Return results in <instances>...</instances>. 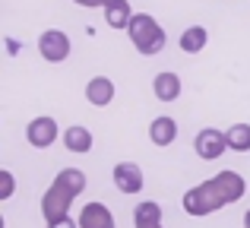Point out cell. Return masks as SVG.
Instances as JSON below:
<instances>
[{
  "instance_id": "1",
  "label": "cell",
  "mask_w": 250,
  "mask_h": 228,
  "mask_svg": "<svg viewBox=\"0 0 250 228\" xmlns=\"http://www.w3.org/2000/svg\"><path fill=\"white\" fill-rule=\"evenodd\" d=\"M244 193H247V181L241 178L238 171H219L215 178L190 187L181 203H184V212H187V216L203 219V216L219 212L222 206H228V203H238Z\"/></svg>"
},
{
  "instance_id": "2",
  "label": "cell",
  "mask_w": 250,
  "mask_h": 228,
  "mask_svg": "<svg viewBox=\"0 0 250 228\" xmlns=\"http://www.w3.org/2000/svg\"><path fill=\"white\" fill-rule=\"evenodd\" d=\"M85 190V171L80 168H63L54 178V184L44 190L42 197V216L44 222H61V219L70 216V206L76 203V197Z\"/></svg>"
},
{
  "instance_id": "3",
  "label": "cell",
  "mask_w": 250,
  "mask_h": 228,
  "mask_svg": "<svg viewBox=\"0 0 250 228\" xmlns=\"http://www.w3.org/2000/svg\"><path fill=\"white\" fill-rule=\"evenodd\" d=\"M127 32H130V41L136 44V51L146 54V57L159 54V51L165 48V29H162L149 13H136Z\"/></svg>"
},
{
  "instance_id": "4",
  "label": "cell",
  "mask_w": 250,
  "mask_h": 228,
  "mask_svg": "<svg viewBox=\"0 0 250 228\" xmlns=\"http://www.w3.org/2000/svg\"><path fill=\"white\" fill-rule=\"evenodd\" d=\"M114 187L127 197H136L146 187V178H143V168L136 162H117L114 165Z\"/></svg>"
},
{
  "instance_id": "5",
  "label": "cell",
  "mask_w": 250,
  "mask_h": 228,
  "mask_svg": "<svg viewBox=\"0 0 250 228\" xmlns=\"http://www.w3.org/2000/svg\"><path fill=\"white\" fill-rule=\"evenodd\" d=\"M38 51H42V57L48 63H61V61L70 57V38L63 35L61 29H48L38 38Z\"/></svg>"
},
{
  "instance_id": "6",
  "label": "cell",
  "mask_w": 250,
  "mask_h": 228,
  "mask_svg": "<svg viewBox=\"0 0 250 228\" xmlns=\"http://www.w3.org/2000/svg\"><path fill=\"white\" fill-rule=\"evenodd\" d=\"M225 146H228V140H225V130H215V127H206V130H200V133H196V140H193V149H196V155H200V159H206V162L219 159V155L225 152Z\"/></svg>"
},
{
  "instance_id": "7",
  "label": "cell",
  "mask_w": 250,
  "mask_h": 228,
  "mask_svg": "<svg viewBox=\"0 0 250 228\" xmlns=\"http://www.w3.org/2000/svg\"><path fill=\"white\" fill-rule=\"evenodd\" d=\"M25 140L32 143L35 149H48V146H54V140H57V121L54 117H35V121L25 127Z\"/></svg>"
},
{
  "instance_id": "8",
  "label": "cell",
  "mask_w": 250,
  "mask_h": 228,
  "mask_svg": "<svg viewBox=\"0 0 250 228\" xmlns=\"http://www.w3.org/2000/svg\"><path fill=\"white\" fill-rule=\"evenodd\" d=\"M76 222H80V228H114V216L104 203H85Z\"/></svg>"
},
{
  "instance_id": "9",
  "label": "cell",
  "mask_w": 250,
  "mask_h": 228,
  "mask_svg": "<svg viewBox=\"0 0 250 228\" xmlns=\"http://www.w3.org/2000/svg\"><path fill=\"white\" fill-rule=\"evenodd\" d=\"M85 102H92L95 108H104L114 102V83L108 80V76H95V80H89V86H85Z\"/></svg>"
},
{
  "instance_id": "10",
  "label": "cell",
  "mask_w": 250,
  "mask_h": 228,
  "mask_svg": "<svg viewBox=\"0 0 250 228\" xmlns=\"http://www.w3.org/2000/svg\"><path fill=\"white\" fill-rule=\"evenodd\" d=\"M152 92L159 102H177V95H181V76L177 73H159L152 80Z\"/></svg>"
},
{
  "instance_id": "11",
  "label": "cell",
  "mask_w": 250,
  "mask_h": 228,
  "mask_svg": "<svg viewBox=\"0 0 250 228\" xmlns=\"http://www.w3.org/2000/svg\"><path fill=\"white\" fill-rule=\"evenodd\" d=\"M174 136H177V124H174V117H155L152 124H149V140L155 143V146H171L174 143Z\"/></svg>"
},
{
  "instance_id": "12",
  "label": "cell",
  "mask_w": 250,
  "mask_h": 228,
  "mask_svg": "<svg viewBox=\"0 0 250 228\" xmlns=\"http://www.w3.org/2000/svg\"><path fill=\"white\" fill-rule=\"evenodd\" d=\"M63 146H67L70 152L85 155V152L92 149V133H89V127H83V124H73V127H67V130H63Z\"/></svg>"
},
{
  "instance_id": "13",
  "label": "cell",
  "mask_w": 250,
  "mask_h": 228,
  "mask_svg": "<svg viewBox=\"0 0 250 228\" xmlns=\"http://www.w3.org/2000/svg\"><path fill=\"white\" fill-rule=\"evenodd\" d=\"M133 16L136 13L130 10V0H117V3H111L108 10H104V22H108L111 29H130Z\"/></svg>"
},
{
  "instance_id": "14",
  "label": "cell",
  "mask_w": 250,
  "mask_h": 228,
  "mask_svg": "<svg viewBox=\"0 0 250 228\" xmlns=\"http://www.w3.org/2000/svg\"><path fill=\"white\" fill-rule=\"evenodd\" d=\"M206 41H209V32L203 25H190V29L181 32V51H187V54H200L206 48Z\"/></svg>"
},
{
  "instance_id": "15",
  "label": "cell",
  "mask_w": 250,
  "mask_h": 228,
  "mask_svg": "<svg viewBox=\"0 0 250 228\" xmlns=\"http://www.w3.org/2000/svg\"><path fill=\"white\" fill-rule=\"evenodd\" d=\"M133 222H136V228H140V225H162V206L155 203V200H143V203H136Z\"/></svg>"
},
{
  "instance_id": "16",
  "label": "cell",
  "mask_w": 250,
  "mask_h": 228,
  "mask_svg": "<svg viewBox=\"0 0 250 228\" xmlns=\"http://www.w3.org/2000/svg\"><path fill=\"white\" fill-rule=\"evenodd\" d=\"M225 140L231 152H250V124H234L225 130Z\"/></svg>"
},
{
  "instance_id": "17",
  "label": "cell",
  "mask_w": 250,
  "mask_h": 228,
  "mask_svg": "<svg viewBox=\"0 0 250 228\" xmlns=\"http://www.w3.org/2000/svg\"><path fill=\"white\" fill-rule=\"evenodd\" d=\"M13 190H16V178H13V171H0V200H10Z\"/></svg>"
},
{
  "instance_id": "18",
  "label": "cell",
  "mask_w": 250,
  "mask_h": 228,
  "mask_svg": "<svg viewBox=\"0 0 250 228\" xmlns=\"http://www.w3.org/2000/svg\"><path fill=\"white\" fill-rule=\"evenodd\" d=\"M48 228H80V222H73V219L67 216V219H61V222H51Z\"/></svg>"
},
{
  "instance_id": "19",
  "label": "cell",
  "mask_w": 250,
  "mask_h": 228,
  "mask_svg": "<svg viewBox=\"0 0 250 228\" xmlns=\"http://www.w3.org/2000/svg\"><path fill=\"white\" fill-rule=\"evenodd\" d=\"M73 3H80V6H89V10H92V6H102V0H73Z\"/></svg>"
},
{
  "instance_id": "20",
  "label": "cell",
  "mask_w": 250,
  "mask_h": 228,
  "mask_svg": "<svg viewBox=\"0 0 250 228\" xmlns=\"http://www.w3.org/2000/svg\"><path fill=\"white\" fill-rule=\"evenodd\" d=\"M244 228H250V209L244 212Z\"/></svg>"
},
{
  "instance_id": "21",
  "label": "cell",
  "mask_w": 250,
  "mask_h": 228,
  "mask_svg": "<svg viewBox=\"0 0 250 228\" xmlns=\"http://www.w3.org/2000/svg\"><path fill=\"white\" fill-rule=\"evenodd\" d=\"M111 3H117V0H102V6H104V10H108V6H111Z\"/></svg>"
},
{
  "instance_id": "22",
  "label": "cell",
  "mask_w": 250,
  "mask_h": 228,
  "mask_svg": "<svg viewBox=\"0 0 250 228\" xmlns=\"http://www.w3.org/2000/svg\"><path fill=\"white\" fill-rule=\"evenodd\" d=\"M140 228H162V225H140Z\"/></svg>"
}]
</instances>
